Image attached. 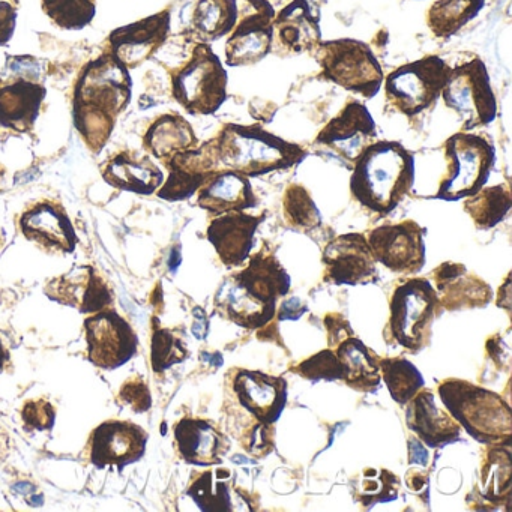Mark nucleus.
<instances>
[{"instance_id": "34", "label": "nucleus", "mask_w": 512, "mask_h": 512, "mask_svg": "<svg viewBox=\"0 0 512 512\" xmlns=\"http://www.w3.org/2000/svg\"><path fill=\"white\" fill-rule=\"evenodd\" d=\"M238 22L236 0H199L191 19V31L200 43L226 37Z\"/></svg>"}, {"instance_id": "17", "label": "nucleus", "mask_w": 512, "mask_h": 512, "mask_svg": "<svg viewBox=\"0 0 512 512\" xmlns=\"http://www.w3.org/2000/svg\"><path fill=\"white\" fill-rule=\"evenodd\" d=\"M146 443L148 434L139 425L127 421H107L92 433L89 455L98 469H122L143 457Z\"/></svg>"}, {"instance_id": "54", "label": "nucleus", "mask_w": 512, "mask_h": 512, "mask_svg": "<svg viewBox=\"0 0 512 512\" xmlns=\"http://www.w3.org/2000/svg\"><path fill=\"white\" fill-rule=\"evenodd\" d=\"M8 361H10V353L5 349L4 344L0 341V373L7 367Z\"/></svg>"}, {"instance_id": "13", "label": "nucleus", "mask_w": 512, "mask_h": 512, "mask_svg": "<svg viewBox=\"0 0 512 512\" xmlns=\"http://www.w3.org/2000/svg\"><path fill=\"white\" fill-rule=\"evenodd\" d=\"M251 13L230 32L226 43L229 67H251L271 53L275 11L268 0H250Z\"/></svg>"}, {"instance_id": "31", "label": "nucleus", "mask_w": 512, "mask_h": 512, "mask_svg": "<svg viewBox=\"0 0 512 512\" xmlns=\"http://www.w3.org/2000/svg\"><path fill=\"white\" fill-rule=\"evenodd\" d=\"M215 310L235 325L247 329L262 328L268 325L277 313L274 305H265L251 298L232 275L221 284L215 295Z\"/></svg>"}, {"instance_id": "38", "label": "nucleus", "mask_w": 512, "mask_h": 512, "mask_svg": "<svg viewBox=\"0 0 512 512\" xmlns=\"http://www.w3.org/2000/svg\"><path fill=\"white\" fill-rule=\"evenodd\" d=\"M379 368L383 382L388 386L392 400L407 404L422 388L425 380L421 371L404 358L380 359Z\"/></svg>"}, {"instance_id": "52", "label": "nucleus", "mask_w": 512, "mask_h": 512, "mask_svg": "<svg viewBox=\"0 0 512 512\" xmlns=\"http://www.w3.org/2000/svg\"><path fill=\"white\" fill-rule=\"evenodd\" d=\"M502 340V338H500ZM499 338H491L490 341H487V352L490 353L491 358H494V361H499V356L494 355V349H499ZM499 352V350H496ZM509 359V350L508 347L503 346V349H500V362H506L508 364Z\"/></svg>"}, {"instance_id": "53", "label": "nucleus", "mask_w": 512, "mask_h": 512, "mask_svg": "<svg viewBox=\"0 0 512 512\" xmlns=\"http://www.w3.org/2000/svg\"><path fill=\"white\" fill-rule=\"evenodd\" d=\"M509 286H511V280H509V277L506 278L505 284H503L502 287H500L499 292V302H497V305L499 307L505 308V310L509 311V304H511V289H509Z\"/></svg>"}, {"instance_id": "26", "label": "nucleus", "mask_w": 512, "mask_h": 512, "mask_svg": "<svg viewBox=\"0 0 512 512\" xmlns=\"http://www.w3.org/2000/svg\"><path fill=\"white\" fill-rule=\"evenodd\" d=\"M175 440L181 457L194 466H217L230 448L226 437L205 419H181L175 425Z\"/></svg>"}, {"instance_id": "18", "label": "nucleus", "mask_w": 512, "mask_h": 512, "mask_svg": "<svg viewBox=\"0 0 512 512\" xmlns=\"http://www.w3.org/2000/svg\"><path fill=\"white\" fill-rule=\"evenodd\" d=\"M166 166L170 170L169 179L158 196L170 202L190 199L215 172L220 170L214 140H208L203 145L173 155L166 161Z\"/></svg>"}, {"instance_id": "16", "label": "nucleus", "mask_w": 512, "mask_h": 512, "mask_svg": "<svg viewBox=\"0 0 512 512\" xmlns=\"http://www.w3.org/2000/svg\"><path fill=\"white\" fill-rule=\"evenodd\" d=\"M20 229L26 239L52 254L73 253L77 236L64 206L53 200H40L25 209Z\"/></svg>"}, {"instance_id": "11", "label": "nucleus", "mask_w": 512, "mask_h": 512, "mask_svg": "<svg viewBox=\"0 0 512 512\" xmlns=\"http://www.w3.org/2000/svg\"><path fill=\"white\" fill-rule=\"evenodd\" d=\"M425 233L416 221L406 220L376 227L367 241L377 263L395 274L415 275L425 265Z\"/></svg>"}, {"instance_id": "45", "label": "nucleus", "mask_w": 512, "mask_h": 512, "mask_svg": "<svg viewBox=\"0 0 512 512\" xmlns=\"http://www.w3.org/2000/svg\"><path fill=\"white\" fill-rule=\"evenodd\" d=\"M22 416L26 427L31 430H52L55 424V409L44 398L26 401Z\"/></svg>"}, {"instance_id": "29", "label": "nucleus", "mask_w": 512, "mask_h": 512, "mask_svg": "<svg viewBox=\"0 0 512 512\" xmlns=\"http://www.w3.org/2000/svg\"><path fill=\"white\" fill-rule=\"evenodd\" d=\"M46 94V88L26 79L0 88V127L29 133L40 115Z\"/></svg>"}, {"instance_id": "1", "label": "nucleus", "mask_w": 512, "mask_h": 512, "mask_svg": "<svg viewBox=\"0 0 512 512\" xmlns=\"http://www.w3.org/2000/svg\"><path fill=\"white\" fill-rule=\"evenodd\" d=\"M128 68L112 53H104L80 74L74 91L73 119L86 145L100 152L112 136L116 119L131 101Z\"/></svg>"}, {"instance_id": "57", "label": "nucleus", "mask_w": 512, "mask_h": 512, "mask_svg": "<svg viewBox=\"0 0 512 512\" xmlns=\"http://www.w3.org/2000/svg\"><path fill=\"white\" fill-rule=\"evenodd\" d=\"M2 85H4V80H2V77H0V88H2Z\"/></svg>"}, {"instance_id": "42", "label": "nucleus", "mask_w": 512, "mask_h": 512, "mask_svg": "<svg viewBox=\"0 0 512 512\" xmlns=\"http://www.w3.org/2000/svg\"><path fill=\"white\" fill-rule=\"evenodd\" d=\"M509 445L493 446L488 452L487 466L482 469L484 496L491 500L508 496L511 487V455Z\"/></svg>"}, {"instance_id": "28", "label": "nucleus", "mask_w": 512, "mask_h": 512, "mask_svg": "<svg viewBox=\"0 0 512 512\" xmlns=\"http://www.w3.org/2000/svg\"><path fill=\"white\" fill-rule=\"evenodd\" d=\"M433 278L437 290L442 293L439 305L448 310H458L466 307H484L491 301L490 286L481 278L467 272L461 263L446 262L434 269Z\"/></svg>"}, {"instance_id": "55", "label": "nucleus", "mask_w": 512, "mask_h": 512, "mask_svg": "<svg viewBox=\"0 0 512 512\" xmlns=\"http://www.w3.org/2000/svg\"><path fill=\"white\" fill-rule=\"evenodd\" d=\"M5 245V236L4 233H0V251H2V248H4Z\"/></svg>"}, {"instance_id": "4", "label": "nucleus", "mask_w": 512, "mask_h": 512, "mask_svg": "<svg viewBox=\"0 0 512 512\" xmlns=\"http://www.w3.org/2000/svg\"><path fill=\"white\" fill-rule=\"evenodd\" d=\"M440 400L469 436L484 445H511V407L496 392L460 379L439 385Z\"/></svg>"}, {"instance_id": "19", "label": "nucleus", "mask_w": 512, "mask_h": 512, "mask_svg": "<svg viewBox=\"0 0 512 512\" xmlns=\"http://www.w3.org/2000/svg\"><path fill=\"white\" fill-rule=\"evenodd\" d=\"M52 301L76 308L80 313H98L112 304V290L94 266H76L67 274L53 278L46 286Z\"/></svg>"}, {"instance_id": "47", "label": "nucleus", "mask_w": 512, "mask_h": 512, "mask_svg": "<svg viewBox=\"0 0 512 512\" xmlns=\"http://www.w3.org/2000/svg\"><path fill=\"white\" fill-rule=\"evenodd\" d=\"M16 8L8 2H0V46H7L16 31Z\"/></svg>"}, {"instance_id": "24", "label": "nucleus", "mask_w": 512, "mask_h": 512, "mask_svg": "<svg viewBox=\"0 0 512 512\" xmlns=\"http://www.w3.org/2000/svg\"><path fill=\"white\" fill-rule=\"evenodd\" d=\"M274 32L292 53H313L322 43L320 11L311 0H292L275 14Z\"/></svg>"}, {"instance_id": "10", "label": "nucleus", "mask_w": 512, "mask_h": 512, "mask_svg": "<svg viewBox=\"0 0 512 512\" xmlns=\"http://www.w3.org/2000/svg\"><path fill=\"white\" fill-rule=\"evenodd\" d=\"M440 97L460 118L466 133L487 127L497 118V100L490 74L479 58L451 68Z\"/></svg>"}, {"instance_id": "20", "label": "nucleus", "mask_w": 512, "mask_h": 512, "mask_svg": "<svg viewBox=\"0 0 512 512\" xmlns=\"http://www.w3.org/2000/svg\"><path fill=\"white\" fill-rule=\"evenodd\" d=\"M170 32V13L161 11L133 25L116 29L109 37L110 53L125 67H139L164 43Z\"/></svg>"}, {"instance_id": "48", "label": "nucleus", "mask_w": 512, "mask_h": 512, "mask_svg": "<svg viewBox=\"0 0 512 512\" xmlns=\"http://www.w3.org/2000/svg\"><path fill=\"white\" fill-rule=\"evenodd\" d=\"M325 323L329 334V349L334 350L340 341H343L349 335H353L349 323L343 319V316L329 314V316H326Z\"/></svg>"}, {"instance_id": "50", "label": "nucleus", "mask_w": 512, "mask_h": 512, "mask_svg": "<svg viewBox=\"0 0 512 512\" xmlns=\"http://www.w3.org/2000/svg\"><path fill=\"white\" fill-rule=\"evenodd\" d=\"M428 457H430V452H428V448L425 445H422L418 439L412 437L409 439V463L410 464H419V466H427Z\"/></svg>"}, {"instance_id": "56", "label": "nucleus", "mask_w": 512, "mask_h": 512, "mask_svg": "<svg viewBox=\"0 0 512 512\" xmlns=\"http://www.w3.org/2000/svg\"><path fill=\"white\" fill-rule=\"evenodd\" d=\"M5 176V169L4 167L0 166V182H2V179H4Z\"/></svg>"}, {"instance_id": "32", "label": "nucleus", "mask_w": 512, "mask_h": 512, "mask_svg": "<svg viewBox=\"0 0 512 512\" xmlns=\"http://www.w3.org/2000/svg\"><path fill=\"white\" fill-rule=\"evenodd\" d=\"M341 367V380L361 392H376L380 386L379 356L371 352L358 337L349 335L334 349Z\"/></svg>"}, {"instance_id": "51", "label": "nucleus", "mask_w": 512, "mask_h": 512, "mask_svg": "<svg viewBox=\"0 0 512 512\" xmlns=\"http://www.w3.org/2000/svg\"><path fill=\"white\" fill-rule=\"evenodd\" d=\"M430 476H428V472H416V470H410L406 476V484L410 490L415 491V493H419V491L427 490L428 482Z\"/></svg>"}, {"instance_id": "49", "label": "nucleus", "mask_w": 512, "mask_h": 512, "mask_svg": "<svg viewBox=\"0 0 512 512\" xmlns=\"http://www.w3.org/2000/svg\"><path fill=\"white\" fill-rule=\"evenodd\" d=\"M308 310L307 305L302 304L301 299L292 298L289 301H284L281 305L280 320H296Z\"/></svg>"}, {"instance_id": "46", "label": "nucleus", "mask_w": 512, "mask_h": 512, "mask_svg": "<svg viewBox=\"0 0 512 512\" xmlns=\"http://www.w3.org/2000/svg\"><path fill=\"white\" fill-rule=\"evenodd\" d=\"M122 403L133 407L136 412H146L151 407V394H149L148 385L142 377H131L121 388Z\"/></svg>"}, {"instance_id": "5", "label": "nucleus", "mask_w": 512, "mask_h": 512, "mask_svg": "<svg viewBox=\"0 0 512 512\" xmlns=\"http://www.w3.org/2000/svg\"><path fill=\"white\" fill-rule=\"evenodd\" d=\"M443 151L448 172L433 199L458 202L485 187L496 163V149L491 140L470 131H460L445 140Z\"/></svg>"}, {"instance_id": "23", "label": "nucleus", "mask_w": 512, "mask_h": 512, "mask_svg": "<svg viewBox=\"0 0 512 512\" xmlns=\"http://www.w3.org/2000/svg\"><path fill=\"white\" fill-rule=\"evenodd\" d=\"M406 424L428 448H443L460 440V424L448 410L437 406L430 389L422 388L407 403Z\"/></svg>"}, {"instance_id": "12", "label": "nucleus", "mask_w": 512, "mask_h": 512, "mask_svg": "<svg viewBox=\"0 0 512 512\" xmlns=\"http://www.w3.org/2000/svg\"><path fill=\"white\" fill-rule=\"evenodd\" d=\"M88 358L107 370L127 364L137 352V335L116 311L101 310L85 320Z\"/></svg>"}, {"instance_id": "6", "label": "nucleus", "mask_w": 512, "mask_h": 512, "mask_svg": "<svg viewBox=\"0 0 512 512\" xmlns=\"http://www.w3.org/2000/svg\"><path fill=\"white\" fill-rule=\"evenodd\" d=\"M313 56L322 71V79L365 100H373L379 94L385 76L368 44L352 38L322 41Z\"/></svg>"}, {"instance_id": "25", "label": "nucleus", "mask_w": 512, "mask_h": 512, "mask_svg": "<svg viewBox=\"0 0 512 512\" xmlns=\"http://www.w3.org/2000/svg\"><path fill=\"white\" fill-rule=\"evenodd\" d=\"M200 208L212 215L244 212L257 206V197L251 187L250 178L233 172L218 170L199 188Z\"/></svg>"}, {"instance_id": "40", "label": "nucleus", "mask_w": 512, "mask_h": 512, "mask_svg": "<svg viewBox=\"0 0 512 512\" xmlns=\"http://www.w3.org/2000/svg\"><path fill=\"white\" fill-rule=\"evenodd\" d=\"M283 214L293 229L314 230L322 224V214L307 188L299 184L287 187L283 196Z\"/></svg>"}, {"instance_id": "3", "label": "nucleus", "mask_w": 512, "mask_h": 512, "mask_svg": "<svg viewBox=\"0 0 512 512\" xmlns=\"http://www.w3.org/2000/svg\"><path fill=\"white\" fill-rule=\"evenodd\" d=\"M212 140L220 170H233L247 178L290 169L307 157L301 146L260 125L226 124Z\"/></svg>"}, {"instance_id": "21", "label": "nucleus", "mask_w": 512, "mask_h": 512, "mask_svg": "<svg viewBox=\"0 0 512 512\" xmlns=\"http://www.w3.org/2000/svg\"><path fill=\"white\" fill-rule=\"evenodd\" d=\"M233 391L241 406L263 425L275 424L287 404L286 379L262 371L239 370Z\"/></svg>"}, {"instance_id": "44", "label": "nucleus", "mask_w": 512, "mask_h": 512, "mask_svg": "<svg viewBox=\"0 0 512 512\" xmlns=\"http://www.w3.org/2000/svg\"><path fill=\"white\" fill-rule=\"evenodd\" d=\"M295 371L311 382L341 380L343 377V367L332 349L322 350L311 358L305 359L295 368Z\"/></svg>"}, {"instance_id": "37", "label": "nucleus", "mask_w": 512, "mask_h": 512, "mask_svg": "<svg viewBox=\"0 0 512 512\" xmlns=\"http://www.w3.org/2000/svg\"><path fill=\"white\" fill-rule=\"evenodd\" d=\"M230 476L232 472L227 469L206 470L194 479L187 494L202 511H239L232 499Z\"/></svg>"}, {"instance_id": "14", "label": "nucleus", "mask_w": 512, "mask_h": 512, "mask_svg": "<svg viewBox=\"0 0 512 512\" xmlns=\"http://www.w3.org/2000/svg\"><path fill=\"white\" fill-rule=\"evenodd\" d=\"M325 280L337 286H361L377 281V262L362 233L332 239L322 254Z\"/></svg>"}, {"instance_id": "22", "label": "nucleus", "mask_w": 512, "mask_h": 512, "mask_svg": "<svg viewBox=\"0 0 512 512\" xmlns=\"http://www.w3.org/2000/svg\"><path fill=\"white\" fill-rule=\"evenodd\" d=\"M262 217L245 214V212H229L217 215L209 224L208 241L217 251L221 263L227 268H238L247 262L254 247V236Z\"/></svg>"}, {"instance_id": "43", "label": "nucleus", "mask_w": 512, "mask_h": 512, "mask_svg": "<svg viewBox=\"0 0 512 512\" xmlns=\"http://www.w3.org/2000/svg\"><path fill=\"white\" fill-rule=\"evenodd\" d=\"M190 356L181 337L172 329L155 328L152 338V367L155 373L184 362Z\"/></svg>"}, {"instance_id": "39", "label": "nucleus", "mask_w": 512, "mask_h": 512, "mask_svg": "<svg viewBox=\"0 0 512 512\" xmlns=\"http://www.w3.org/2000/svg\"><path fill=\"white\" fill-rule=\"evenodd\" d=\"M43 10L58 28L80 31L94 20L97 0H43Z\"/></svg>"}, {"instance_id": "35", "label": "nucleus", "mask_w": 512, "mask_h": 512, "mask_svg": "<svg viewBox=\"0 0 512 512\" xmlns=\"http://www.w3.org/2000/svg\"><path fill=\"white\" fill-rule=\"evenodd\" d=\"M485 0H437L427 13V25L434 37L448 40L478 17Z\"/></svg>"}, {"instance_id": "27", "label": "nucleus", "mask_w": 512, "mask_h": 512, "mask_svg": "<svg viewBox=\"0 0 512 512\" xmlns=\"http://www.w3.org/2000/svg\"><path fill=\"white\" fill-rule=\"evenodd\" d=\"M247 268L232 275L233 280L256 301L277 307L278 299L290 290V277L272 253L260 251L248 257Z\"/></svg>"}, {"instance_id": "7", "label": "nucleus", "mask_w": 512, "mask_h": 512, "mask_svg": "<svg viewBox=\"0 0 512 512\" xmlns=\"http://www.w3.org/2000/svg\"><path fill=\"white\" fill-rule=\"evenodd\" d=\"M227 71L209 44L199 43L190 61L172 73L173 98L190 115H214L227 100Z\"/></svg>"}, {"instance_id": "36", "label": "nucleus", "mask_w": 512, "mask_h": 512, "mask_svg": "<svg viewBox=\"0 0 512 512\" xmlns=\"http://www.w3.org/2000/svg\"><path fill=\"white\" fill-rule=\"evenodd\" d=\"M511 206L512 197L508 184H500L482 187L478 193L466 197L463 209L479 230H488L505 220Z\"/></svg>"}, {"instance_id": "33", "label": "nucleus", "mask_w": 512, "mask_h": 512, "mask_svg": "<svg viewBox=\"0 0 512 512\" xmlns=\"http://www.w3.org/2000/svg\"><path fill=\"white\" fill-rule=\"evenodd\" d=\"M143 145L154 157L167 161L179 152L196 148L199 146V140L187 119L170 113L160 116L149 127Z\"/></svg>"}, {"instance_id": "30", "label": "nucleus", "mask_w": 512, "mask_h": 512, "mask_svg": "<svg viewBox=\"0 0 512 512\" xmlns=\"http://www.w3.org/2000/svg\"><path fill=\"white\" fill-rule=\"evenodd\" d=\"M107 184L130 193H155L163 185L164 175L157 164L139 152L124 151L115 155L103 169Z\"/></svg>"}, {"instance_id": "9", "label": "nucleus", "mask_w": 512, "mask_h": 512, "mask_svg": "<svg viewBox=\"0 0 512 512\" xmlns=\"http://www.w3.org/2000/svg\"><path fill=\"white\" fill-rule=\"evenodd\" d=\"M449 73L451 67L436 55L401 65L383 80L389 107L407 118L421 115L439 100Z\"/></svg>"}, {"instance_id": "2", "label": "nucleus", "mask_w": 512, "mask_h": 512, "mask_svg": "<svg viewBox=\"0 0 512 512\" xmlns=\"http://www.w3.org/2000/svg\"><path fill=\"white\" fill-rule=\"evenodd\" d=\"M353 164V199L380 217L391 214L415 184V157L400 142H373Z\"/></svg>"}, {"instance_id": "8", "label": "nucleus", "mask_w": 512, "mask_h": 512, "mask_svg": "<svg viewBox=\"0 0 512 512\" xmlns=\"http://www.w3.org/2000/svg\"><path fill=\"white\" fill-rule=\"evenodd\" d=\"M439 308V295L427 278L404 281L389 304L391 337L407 352H421L430 344L431 326Z\"/></svg>"}, {"instance_id": "15", "label": "nucleus", "mask_w": 512, "mask_h": 512, "mask_svg": "<svg viewBox=\"0 0 512 512\" xmlns=\"http://www.w3.org/2000/svg\"><path fill=\"white\" fill-rule=\"evenodd\" d=\"M376 136V122L370 110L361 101L350 100L317 134L316 145L329 149L347 163H355Z\"/></svg>"}, {"instance_id": "41", "label": "nucleus", "mask_w": 512, "mask_h": 512, "mask_svg": "<svg viewBox=\"0 0 512 512\" xmlns=\"http://www.w3.org/2000/svg\"><path fill=\"white\" fill-rule=\"evenodd\" d=\"M400 479L386 469H365L359 481L356 499L365 509L373 508L379 503H388L397 499Z\"/></svg>"}]
</instances>
